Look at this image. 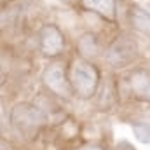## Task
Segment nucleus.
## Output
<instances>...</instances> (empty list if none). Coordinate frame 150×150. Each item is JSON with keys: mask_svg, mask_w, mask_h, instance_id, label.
Here are the masks:
<instances>
[{"mask_svg": "<svg viewBox=\"0 0 150 150\" xmlns=\"http://www.w3.org/2000/svg\"><path fill=\"white\" fill-rule=\"evenodd\" d=\"M84 150H105V149H101L98 145H91V147H87V149H84Z\"/></svg>", "mask_w": 150, "mask_h": 150, "instance_id": "11", "label": "nucleus"}, {"mask_svg": "<svg viewBox=\"0 0 150 150\" xmlns=\"http://www.w3.org/2000/svg\"><path fill=\"white\" fill-rule=\"evenodd\" d=\"M42 84L47 91H51L54 96L58 98H72L74 87L70 82V74L68 68L65 67V63L61 61H54L51 65H47L42 72Z\"/></svg>", "mask_w": 150, "mask_h": 150, "instance_id": "3", "label": "nucleus"}, {"mask_svg": "<svg viewBox=\"0 0 150 150\" xmlns=\"http://www.w3.org/2000/svg\"><path fill=\"white\" fill-rule=\"evenodd\" d=\"M68 74H70V82H72L75 96H79L80 100H91L98 94L101 75L96 65H93L89 59L82 56L75 58L68 68Z\"/></svg>", "mask_w": 150, "mask_h": 150, "instance_id": "2", "label": "nucleus"}, {"mask_svg": "<svg viewBox=\"0 0 150 150\" xmlns=\"http://www.w3.org/2000/svg\"><path fill=\"white\" fill-rule=\"evenodd\" d=\"M82 7L86 11H91L94 14H98L100 18L115 23L117 19V7H115V0H80Z\"/></svg>", "mask_w": 150, "mask_h": 150, "instance_id": "7", "label": "nucleus"}, {"mask_svg": "<svg viewBox=\"0 0 150 150\" xmlns=\"http://www.w3.org/2000/svg\"><path fill=\"white\" fill-rule=\"evenodd\" d=\"M77 49L80 52L82 58L89 59V58H94L100 54V44H98V38L94 37L93 33H84L82 37L79 38L77 42Z\"/></svg>", "mask_w": 150, "mask_h": 150, "instance_id": "9", "label": "nucleus"}, {"mask_svg": "<svg viewBox=\"0 0 150 150\" xmlns=\"http://www.w3.org/2000/svg\"><path fill=\"white\" fill-rule=\"evenodd\" d=\"M133 133L140 143H150V122H133Z\"/></svg>", "mask_w": 150, "mask_h": 150, "instance_id": "10", "label": "nucleus"}, {"mask_svg": "<svg viewBox=\"0 0 150 150\" xmlns=\"http://www.w3.org/2000/svg\"><path fill=\"white\" fill-rule=\"evenodd\" d=\"M9 119L12 129L25 140H35L47 124V113L35 103H16Z\"/></svg>", "mask_w": 150, "mask_h": 150, "instance_id": "1", "label": "nucleus"}, {"mask_svg": "<svg viewBox=\"0 0 150 150\" xmlns=\"http://www.w3.org/2000/svg\"><path fill=\"white\" fill-rule=\"evenodd\" d=\"M38 49L45 58H58L65 51V35L63 32L52 25L47 23L38 32Z\"/></svg>", "mask_w": 150, "mask_h": 150, "instance_id": "6", "label": "nucleus"}, {"mask_svg": "<svg viewBox=\"0 0 150 150\" xmlns=\"http://www.w3.org/2000/svg\"><path fill=\"white\" fill-rule=\"evenodd\" d=\"M129 25L136 32L150 37V11L140 5H133L129 9Z\"/></svg>", "mask_w": 150, "mask_h": 150, "instance_id": "8", "label": "nucleus"}, {"mask_svg": "<svg viewBox=\"0 0 150 150\" xmlns=\"http://www.w3.org/2000/svg\"><path fill=\"white\" fill-rule=\"evenodd\" d=\"M124 86L134 101L150 105V70L133 68L124 77Z\"/></svg>", "mask_w": 150, "mask_h": 150, "instance_id": "5", "label": "nucleus"}, {"mask_svg": "<svg viewBox=\"0 0 150 150\" xmlns=\"http://www.w3.org/2000/svg\"><path fill=\"white\" fill-rule=\"evenodd\" d=\"M138 58L136 42L127 35H120L110 44L105 52V59L112 68H126Z\"/></svg>", "mask_w": 150, "mask_h": 150, "instance_id": "4", "label": "nucleus"}]
</instances>
